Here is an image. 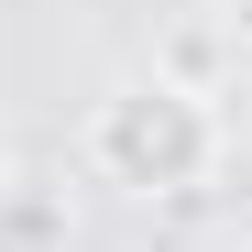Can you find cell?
<instances>
[{"label":"cell","instance_id":"7a4b0ae2","mask_svg":"<svg viewBox=\"0 0 252 252\" xmlns=\"http://www.w3.org/2000/svg\"><path fill=\"white\" fill-rule=\"evenodd\" d=\"M208 33L220 44H252V0H208Z\"/></svg>","mask_w":252,"mask_h":252},{"label":"cell","instance_id":"6da1fadb","mask_svg":"<svg viewBox=\"0 0 252 252\" xmlns=\"http://www.w3.org/2000/svg\"><path fill=\"white\" fill-rule=\"evenodd\" d=\"M208 154H220V121H208V88H187V77H121V88L88 110V164L110 187L132 197H176L208 176Z\"/></svg>","mask_w":252,"mask_h":252},{"label":"cell","instance_id":"3957f363","mask_svg":"<svg viewBox=\"0 0 252 252\" xmlns=\"http://www.w3.org/2000/svg\"><path fill=\"white\" fill-rule=\"evenodd\" d=\"M0 187H11V164H0Z\"/></svg>","mask_w":252,"mask_h":252}]
</instances>
